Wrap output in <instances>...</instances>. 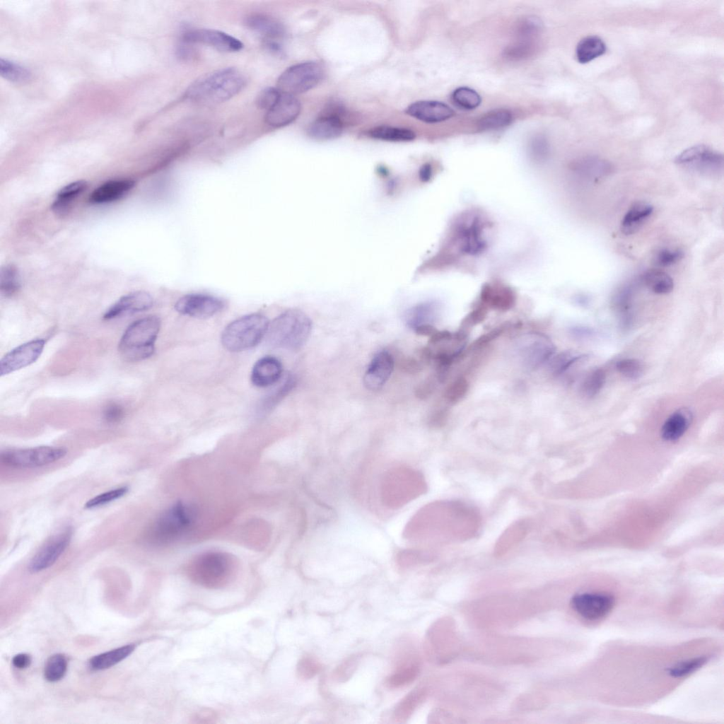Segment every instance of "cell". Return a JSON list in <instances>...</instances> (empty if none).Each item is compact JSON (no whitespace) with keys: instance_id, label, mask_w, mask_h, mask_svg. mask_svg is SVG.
Listing matches in <instances>:
<instances>
[{"instance_id":"1","label":"cell","mask_w":724,"mask_h":724,"mask_svg":"<svg viewBox=\"0 0 724 724\" xmlns=\"http://www.w3.org/2000/svg\"><path fill=\"white\" fill-rule=\"evenodd\" d=\"M247 78L234 67L221 69L194 81L185 93L186 98L197 104L216 105L238 94L246 86Z\"/></svg>"},{"instance_id":"2","label":"cell","mask_w":724,"mask_h":724,"mask_svg":"<svg viewBox=\"0 0 724 724\" xmlns=\"http://www.w3.org/2000/svg\"><path fill=\"white\" fill-rule=\"evenodd\" d=\"M312 329V321L303 311L291 309L281 313L269 324L267 338L278 348L297 350L303 346Z\"/></svg>"},{"instance_id":"3","label":"cell","mask_w":724,"mask_h":724,"mask_svg":"<svg viewBox=\"0 0 724 724\" xmlns=\"http://www.w3.org/2000/svg\"><path fill=\"white\" fill-rule=\"evenodd\" d=\"M234 560L221 552H209L196 558L187 568L189 579L202 587L218 589L227 585L234 578Z\"/></svg>"},{"instance_id":"4","label":"cell","mask_w":724,"mask_h":724,"mask_svg":"<svg viewBox=\"0 0 724 724\" xmlns=\"http://www.w3.org/2000/svg\"><path fill=\"white\" fill-rule=\"evenodd\" d=\"M160 322L148 316L132 322L124 331L118 344L121 356L128 361H139L150 357L160 331Z\"/></svg>"},{"instance_id":"5","label":"cell","mask_w":724,"mask_h":724,"mask_svg":"<svg viewBox=\"0 0 724 724\" xmlns=\"http://www.w3.org/2000/svg\"><path fill=\"white\" fill-rule=\"evenodd\" d=\"M267 318L262 314L253 313L230 322L223 331V346L230 351H242L256 346L267 334Z\"/></svg>"},{"instance_id":"6","label":"cell","mask_w":724,"mask_h":724,"mask_svg":"<svg viewBox=\"0 0 724 724\" xmlns=\"http://www.w3.org/2000/svg\"><path fill=\"white\" fill-rule=\"evenodd\" d=\"M489 223L481 214L469 212L460 216L452 227L450 243L461 255L475 256L487 247L484 230Z\"/></svg>"},{"instance_id":"7","label":"cell","mask_w":724,"mask_h":724,"mask_svg":"<svg viewBox=\"0 0 724 724\" xmlns=\"http://www.w3.org/2000/svg\"><path fill=\"white\" fill-rule=\"evenodd\" d=\"M194 509L183 503H177L164 511L154 522L150 539L158 544H165L179 539L192 526L195 520Z\"/></svg>"},{"instance_id":"8","label":"cell","mask_w":724,"mask_h":724,"mask_svg":"<svg viewBox=\"0 0 724 724\" xmlns=\"http://www.w3.org/2000/svg\"><path fill=\"white\" fill-rule=\"evenodd\" d=\"M325 72L317 62H305L286 69L277 80V88L295 95L315 87L323 78Z\"/></svg>"},{"instance_id":"9","label":"cell","mask_w":724,"mask_h":724,"mask_svg":"<svg viewBox=\"0 0 724 724\" xmlns=\"http://www.w3.org/2000/svg\"><path fill=\"white\" fill-rule=\"evenodd\" d=\"M62 447L39 446L31 448L11 449L1 453V462L16 468H33L53 463L66 455Z\"/></svg>"},{"instance_id":"10","label":"cell","mask_w":724,"mask_h":724,"mask_svg":"<svg viewBox=\"0 0 724 724\" xmlns=\"http://www.w3.org/2000/svg\"><path fill=\"white\" fill-rule=\"evenodd\" d=\"M675 162L693 168L701 173H719L723 169V157L718 151L703 144L695 145L678 154Z\"/></svg>"},{"instance_id":"11","label":"cell","mask_w":724,"mask_h":724,"mask_svg":"<svg viewBox=\"0 0 724 724\" xmlns=\"http://www.w3.org/2000/svg\"><path fill=\"white\" fill-rule=\"evenodd\" d=\"M614 597L605 592H583L571 599L573 609L583 618L593 621L606 617L614 606Z\"/></svg>"},{"instance_id":"12","label":"cell","mask_w":724,"mask_h":724,"mask_svg":"<svg viewBox=\"0 0 724 724\" xmlns=\"http://www.w3.org/2000/svg\"><path fill=\"white\" fill-rule=\"evenodd\" d=\"M45 345L43 339H35L19 345L7 353L0 361L1 376L9 374L35 362Z\"/></svg>"},{"instance_id":"13","label":"cell","mask_w":724,"mask_h":724,"mask_svg":"<svg viewBox=\"0 0 724 724\" xmlns=\"http://www.w3.org/2000/svg\"><path fill=\"white\" fill-rule=\"evenodd\" d=\"M71 537L70 528L53 536L31 559L28 565L30 572L37 573L52 566L66 550Z\"/></svg>"},{"instance_id":"14","label":"cell","mask_w":724,"mask_h":724,"mask_svg":"<svg viewBox=\"0 0 724 724\" xmlns=\"http://www.w3.org/2000/svg\"><path fill=\"white\" fill-rule=\"evenodd\" d=\"M223 306V301L217 297L203 293H191L179 298L175 308L185 315L206 318L221 311Z\"/></svg>"},{"instance_id":"15","label":"cell","mask_w":724,"mask_h":724,"mask_svg":"<svg viewBox=\"0 0 724 724\" xmlns=\"http://www.w3.org/2000/svg\"><path fill=\"white\" fill-rule=\"evenodd\" d=\"M182 37L185 43H201L223 52H238L243 47L239 40L216 30L190 29L186 30Z\"/></svg>"},{"instance_id":"16","label":"cell","mask_w":724,"mask_h":724,"mask_svg":"<svg viewBox=\"0 0 724 724\" xmlns=\"http://www.w3.org/2000/svg\"><path fill=\"white\" fill-rule=\"evenodd\" d=\"M520 349V356L524 366L528 370H535L549 361L555 354L556 347L546 336L532 334Z\"/></svg>"},{"instance_id":"17","label":"cell","mask_w":724,"mask_h":724,"mask_svg":"<svg viewBox=\"0 0 724 724\" xmlns=\"http://www.w3.org/2000/svg\"><path fill=\"white\" fill-rule=\"evenodd\" d=\"M300 110V103L295 95L281 92L277 101L267 111L264 120L272 127H282L293 122Z\"/></svg>"},{"instance_id":"18","label":"cell","mask_w":724,"mask_h":724,"mask_svg":"<svg viewBox=\"0 0 724 724\" xmlns=\"http://www.w3.org/2000/svg\"><path fill=\"white\" fill-rule=\"evenodd\" d=\"M394 366V358L388 351H382L377 353L365 372V387L370 390H380L391 376Z\"/></svg>"},{"instance_id":"19","label":"cell","mask_w":724,"mask_h":724,"mask_svg":"<svg viewBox=\"0 0 724 724\" xmlns=\"http://www.w3.org/2000/svg\"><path fill=\"white\" fill-rule=\"evenodd\" d=\"M152 296L145 291H134L120 298L103 315L105 320H111L123 315L148 310L153 305Z\"/></svg>"},{"instance_id":"20","label":"cell","mask_w":724,"mask_h":724,"mask_svg":"<svg viewBox=\"0 0 724 724\" xmlns=\"http://www.w3.org/2000/svg\"><path fill=\"white\" fill-rule=\"evenodd\" d=\"M405 112L426 123H438L451 118L454 110L445 103L436 100H420L409 105Z\"/></svg>"},{"instance_id":"21","label":"cell","mask_w":724,"mask_h":724,"mask_svg":"<svg viewBox=\"0 0 724 724\" xmlns=\"http://www.w3.org/2000/svg\"><path fill=\"white\" fill-rule=\"evenodd\" d=\"M330 110L322 113L308 128V134L319 140L332 139L339 136L344 129V122L341 111Z\"/></svg>"},{"instance_id":"22","label":"cell","mask_w":724,"mask_h":724,"mask_svg":"<svg viewBox=\"0 0 724 724\" xmlns=\"http://www.w3.org/2000/svg\"><path fill=\"white\" fill-rule=\"evenodd\" d=\"M282 377L281 362L272 356H264L258 360L251 372L252 384L259 387H265L276 383Z\"/></svg>"},{"instance_id":"23","label":"cell","mask_w":724,"mask_h":724,"mask_svg":"<svg viewBox=\"0 0 724 724\" xmlns=\"http://www.w3.org/2000/svg\"><path fill=\"white\" fill-rule=\"evenodd\" d=\"M132 180H116L106 182L95 189L89 197L93 204H105L116 201L127 194L134 186Z\"/></svg>"},{"instance_id":"24","label":"cell","mask_w":724,"mask_h":724,"mask_svg":"<svg viewBox=\"0 0 724 724\" xmlns=\"http://www.w3.org/2000/svg\"><path fill=\"white\" fill-rule=\"evenodd\" d=\"M480 298L482 305L493 309L506 311L510 309L515 304V296L508 287L494 286L486 284L483 286Z\"/></svg>"},{"instance_id":"25","label":"cell","mask_w":724,"mask_h":724,"mask_svg":"<svg viewBox=\"0 0 724 724\" xmlns=\"http://www.w3.org/2000/svg\"><path fill=\"white\" fill-rule=\"evenodd\" d=\"M578 175L591 181L602 179L612 172V165L607 160L595 156L582 158L571 165Z\"/></svg>"},{"instance_id":"26","label":"cell","mask_w":724,"mask_h":724,"mask_svg":"<svg viewBox=\"0 0 724 724\" xmlns=\"http://www.w3.org/2000/svg\"><path fill=\"white\" fill-rule=\"evenodd\" d=\"M410 653L405 654L399 659L394 670L386 679V685L391 689H398L410 684L419 673V665Z\"/></svg>"},{"instance_id":"27","label":"cell","mask_w":724,"mask_h":724,"mask_svg":"<svg viewBox=\"0 0 724 724\" xmlns=\"http://www.w3.org/2000/svg\"><path fill=\"white\" fill-rule=\"evenodd\" d=\"M692 420V413L688 408L683 407L672 413L665 421L661 428V436L665 440L673 441L679 438L686 432Z\"/></svg>"},{"instance_id":"28","label":"cell","mask_w":724,"mask_h":724,"mask_svg":"<svg viewBox=\"0 0 724 724\" xmlns=\"http://www.w3.org/2000/svg\"><path fill=\"white\" fill-rule=\"evenodd\" d=\"M246 25L263 35L266 40H275L285 35V28L276 19L264 14H254L246 19Z\"/></svg>"},{"instance_id":"29","label":"cell","mask_w":724,"mask_h":724,"mask_svg":"<svg viewBox=\"0 0 724 724\" xmlns=\"http://www.w3.org/2000/svg\"><path fill=\"white\" fill-rule=\"evenodd\" d=\"M653 207L644 202L634 203L624 216L621 222V230L625 235L637 232L650 216Z\"/></svg>"},{"instance_id":"30","label":"cell","mask_w":724,"mask_h":724,"mask_svg":"<svg viewBox=\"0 0 724 724\" xmlns=\"http://www.w3.org/2000/svg\"><path fill=\"white\" fill-rule=\"evenodd\" d=\"M438 310V304L435 301L419 303L406 312L405 323L412 329L422 325H433L437 318Z\"/></svg>"},{"instance_id":"31","label":"cell","mask_w":724,"mask_h":724,"mask_svg":"<svg viewBox=\"0 0 724 724\" xmlns=\"http://www.w3.org/2000/svg\"><path fill=\"white\" fill-rule=\"evenodd\" d=\"M134 648V644H127L97 655L90 660V667L95 670L110 668L127 658L132 653Z\"/></svg>"},{"instance_id":"32","label":"cell","mask_w":724,"mask_h":724,"mask_svg":"<svg viewBox=\"0 0 724 724\" xmlns=\"http://www.w3.org/2000/svg\"><path fill=\"white\" fill-rule=\"evenodd\" d=\"M606 51L605 42L596 35L583 38L577 45L576 55L581 64L588 63L602 55Z\"/></svg>"},{"instance_id":"33","label":"cell","mask_w":724,"mask_h":724,"mask_svg":"<svg viewBox=\"0 0 724 724\" xmlns=\"http://www.w3.org/2000/svg\"><path fill=\"white\" fill-rule=\"evenodd\" d=\"M87 187V182L83 180L72 182L64 186L57 192L52 208L57 214H63L68 210L71 202Z\"/></svg>"},{"instance_id":"34","label":"cell","mask_w":724,"mask_h":724,"mask_svg":"<svg viewBox=\"0 0 724 724\" xmlns=\"http://www.w3.org/2000/svg\"><path fill=\"white\" fill-rule=\"evenodd\" d=\"M368 135L373 139L388 141H409L416 136L410 129L385 125L369 129Z\"/></svg>"},{"instance_id":"35","label":"cell","mask_w":724,"mask_h":724,"mask_svg":"<svg viewBox=\"0 0 724 724\" xmlns=\"http://www.w3.org/2000/svg\"><path fill=\"white\" fill-rule=\"evenodd\" d=\"M642 280L650 291L657 294L669 293L674 287L672 279L667 273L658 269L647 270Z\"/></svg>"},{"instance_id":"36","label":"cell","mask_w":724,"mask_h":724,"mask_svg":"<svg viewBox=\"0 0 724 724\" xmlns=\"http://www.w3.org/2000/svg\"><path fill=\"white\" fill-rule=\"evenodd\" d=\"M422 696L421 689H414L404 696L393 711V721L397 723H405L414 711Z\"/></svg>"},{"instance_id":"37","label":"cell","mask_w":724,"mask_h":724,"mask_svg":"<svg viewBox=\"0 0 724 724\" xmlns=\"http://www.w3.org/2000/svg\"><path fill=\"white\" fill-rule=\"evenodd\" d=\"M513 120L512 113L506 109H496L484 114L477 122L481 131L501 129L509 125Z\"/></svg>"},{"instance_id":"38","label":"cell","mask_w":724,"mask_h":724,"mask_svg":"<svg viewBox=\"0 0 724 724\" xmlns=\"http://www.w3.org/2000/svg\"><path fill=\"white\" fill-rule=\"evenodd\" d=\"M584 357V355L573 351H562L549 359V370L553 375H559Z\"/></svg>"},{"instance_id":"39","label":"cell","mask_w":724,"mask_h":724,"mask_svg":"<svg viewBox=\"0 0 724 724\" xmlns=\"http://www.w3.org/2000/svg\"><path fill=\"white\" fill-rule=\"evenodd\" d=\"M20 288V278L18 269L13 264H8L1 270L0 289L2 295L10 297Z\"/></svg>"},{"instance_id":"40","label":"cell","mask_w":724,"mask_h":724,"mask_svg":"<svg viewBox=\"0 0 724 724\" xmlns=\"http://www.w3.org/2000/svg\"><path fill=\"white\" fill-rule=\"evenodd\" d=\"M67 670V660L60 653L50 656L46 662L44 669L45 678L51 682L60 680L64 677Z\"/></svg>"},{"instance_id":"41","label":"cell","mask_w":724,"mask_h":724,"mask_svg":"<svg viewBox=\"0 0 724 724\" xmlns=\"http://www.w3.org/2000/svg\"><path fill=\"white\" fill-rule=\"evenodd\" d=\"M452 100L459 107L471 110L479 107L481 102L479 94L468 87H460L452 93Z\"/></svg>"},{"instance_id":"42","label":"cell","mask_w":724,"mask_h":724,"mask_svg":"<svg viewBox=\"0 0 724 724\" xmlns=\"http://www.w3.org/2000/svg\"><path fill=\"white\" fill-rule=\"evenodd\" d=\"M709 660L708 656H699L677 662L668 669V674L675 678L687 676L703 667Z\"/></svg>"},{"instance_id":"43","label":"cell","mask_w":724,"mask_h":724,"mask_svg":"<svg viewBox=\"0 0 724 724\" xmlns=\"http://www.w3.org/2000/svg\"><path fill=\"white\" fill-rule=\"evenodd\" d=\"M0 66L1 75L11 81L25 82L31 77V74L27 69L12 62L1 59Z\"/></svg>"},{"instance_id":"44","label":"cell","mask_w":724,"mask_h":724,"mask_svg":"<svg viewBox=\"0 0 724 724\" xmlns=\"http://www.w3.org/2000/svg\"><path fill=\"white\" fill-rule=\"evenodd\" d=\"M605 379V373L602 369H595L590 372L582 385L583 394L588 397L596 395L604 386Z\"/></svg>"},{"instance_id":"45","label":"cell","mask_w":724,"mask_h":724,"mask_svg":"<svg viewBox=\"0 0 724 724\" xmlns=\"http://www.w3.org/2000/svg\"><path fill=\"white\" fill-rule=\"evenodd\" d=\"M128 491L129 488L126 486L111 489L90 498L84 506L86 508L91 509L104 506L124 496Z\"/></svg>"},{"instance_id":"46","label":"cell","mask_w":724,"mask_h":724,"mask_svg":"<svg viewBox=\"0 0 724 724\" xmlns=\"http://www.w3.org/2000/svg\"><path fill=\"white\" fill-rule=\"evenodd\" d=\"M616 368L619 373L629 379L639 378L644 371L643 363L635 358H625L619 361Z\"/></svg>"},{"instance_id":"47","label":"cell","mask_w":724,"mask_h":724,"mask_svg":"<svg viewBox=\"0 0 724 724\" xmlns=\"http://www.w3.org/2000/svg\"><path fill=\"white\" fill-rule=\"evenodd\" d=\"M469 389L467 380L459 378L454 380L446 389L444 397L448 402L454 404L460 402L467 394Z\"/></svg>"},{"instance_id":"48","label":"cell","mask_w":724,"mask_h":724,"mask_svg":"<svg viewBox=\"0 0 724 724\" xmlns=\"http://www.w3.org/2000/svg\"><path fill=\"white\" fill-rule=\"evenodd\" d=\"M322 669L320 663L310 656L302 658L297 665V674L300 679H309L317 675Z\"/></svg>"},{"instance_id":"49","label":"cell","mask_w":724,"mask_h":724,"mask_svg":"<svg viewBox=\"0 0 724 724\" xmlns=\"http://www.w3.org/2000/svg\"><path fill=\"white\" fill-rule=\"evenodd\" d=\"M684 257L680 249L662 248L656 252L654 262L657 266L665 267L676 264Z\"/></svg>"},{"instance_id":"50","label":"cell","mask_w":724,"mask_h":724,"mask_svg":"<svg viewBox=\"0 0 724 724\" xmlns=\"http://www.w3.org/2000/svg\"><path fill=\"white\" fill-rule=\"evenodd\" d=\"M281 91L277 88H267L257 96V106L262 110H269L280 97Z\"/></svg>"},{"instance_id":"51","label":"cell","mask_w":724,"mask_h":724,"mask_svg":"<svg viewBox=\"0 0 724 724\" xmlns=\"http://www.w3.org/2000/svg\"><path fill=\"white\" fill-rule=\"evenodd\" d=\"M486 315L487 308L484 305H479L465 317L461 322L460 328L467 330L471 327L484 321Z\"/></svg>"},{"instance_id":"52","label":"cell","mask_w":724,"mask_h":724,"mask_svg":"<svg viewBox=\"0 0 724 724\" xmlns=\"http://www.w3.org/2000/svg\"><path fill=\"white\" fill-rule=\"evenodd\" d=\"M632 291L630 287L626 286L620 289L614 296V305L620 311H626L631 304Z\"/></svg>"},{"instance_id":"53","label":"cell","mask_w":724,"mask_h":724,"mask_svg":"<svg viewBox=\"0 0 724 724\" xmlns=\"http://www.w3.org/2000/svg\"><path fill=\"white\" fill-rule=\"evenodd\" d=\"M124 414L123 408L117 403L109 404L103 411L104 419L110 424L119 422L122 419Z\"/></svg>"},{"instance_id":"54","label":"cell","mask_w":724,"mask_h":724,"mask_svg":"<svg viewBox=\"0 0 724 724\" xmlns=\"http://www.w3.org/2000/svg\"><path fill=\"white\" fill-rule=\"evenodd\" d=\"M506 327H508L507 325L506 326L502 325L499 327L494 328V329L486 333L485 334L481 335L479 338L474 341L473 344H472V348L477 349L487 344L490 341H493L494 339H496L500 335H501L504 329L506 328Z\"/></svg>"},{"instance_id":"55","label":"cell","mask_w":724,"mask_h":724,"mask_svg":"<svg viewBox=\"0 0 724 724\" xmlns=\"http://www.w3.org/2000/svg\"><path fill=\"white\" fill-rule=\"evenodd\" d=\"M356 660L355 658H350L343 662L335 671V675L337 679H345L347 678L349 672H352L353 667H355V662Z\"/></svg>"},{"instance_id":"56","label":"cell","mask_w":724,"mask_h":724,"mask_svg":"<svg viewBox=\"0 0 724 724\" xmlns=\"http://www.w3.org/2000/svg\"><path fill=\"white\" fill-rule=\"evenodd\" d=\"M453 334L447 330L438 331L437 330L433 335L430 337L428 343L431 345H437L438 344L450 341L452 339Z\"/></svg>"},{"instance_id":"57","label":"cell","mask_w":724,"mask_h":724,"mask_svg":"<svg viewBox=\"0 0 724 724\" xmlns=\"http://www.w3.org/2000/svg\"><path fill=\"white\" fill-rule=\"evenodd\" d=\"M13 665L18 669H25L31 663V658L25 653H20L15 655L12 659Z\"/></svg>"},{"instance_id":"58","label":"cell","mask_w":724,"mask_h":724,"mask_svg":"<svg viewBox=\"0 0 724 724\" xmlns=\"http://www.w3.org/2000/svg\"><path fill=\"white\" fill-rule=\"evenodd\" d=\"M414 331L417 334L431 337L437 331V329L433 325L426 324L418 326L414 329Z\"/></svg>"},{"instance_id":"59","label":"cell","mask_w":724,"mask_h":724,"mask_svg":"<svg viewBox=\"0 0 724 724\" xmlns=\"http://www.w3.org/2000/svg\"><path fill=\"white\" fill-rule=\"evenodd\" d=\"M544 141H542V139H538L533 145L534 153H535L536 156H538L539 158L540 157V158L544 156L547 152V144H545Z\"/></svg>"},{"instance_id":"60","label":"cell","mask_w":724,"mask_h":724,"mask_svg":"<svg viewBox=\"0 0 724 724\" xmlns=\"http://www.w3.org/2000/svg\"><path fill=\"white\" fill-rule=\"evenodd\" d=\"M434 389V385L431 382L424 383L416 390L419 397H426L430 395Z\"/></svg>"},{"instance_id":"61","label":"cell","mask_w":724,"mask_h":724,"mask_svg":"<svg viewBox=\"0 0 724 724\" xmlns=\"http://www.w3.org/2000/svg\"><path fill=\"white\" fill-rule=\"evenodd\" d=\"M403 368H405L406 370L408 372L416 373L420 370L421 367L420 363L416 360H415L414 358H410L404 362Z\"/></svg>"},{"instance_id":"62","label":"cell","mask_w":724,"mask_h":724,"mask_svg":"<svg viewBox=\"0 0 724 724\" xmlns=\"http://www.w3.org/2000/svg\"><path fill=\"white\" fill-rule=\"evenodd\" d=\"M431 166L429 164L424 165L420 171L421 178L426 181L428 180L431 176Z\"/></svg>"}]
</instances>
